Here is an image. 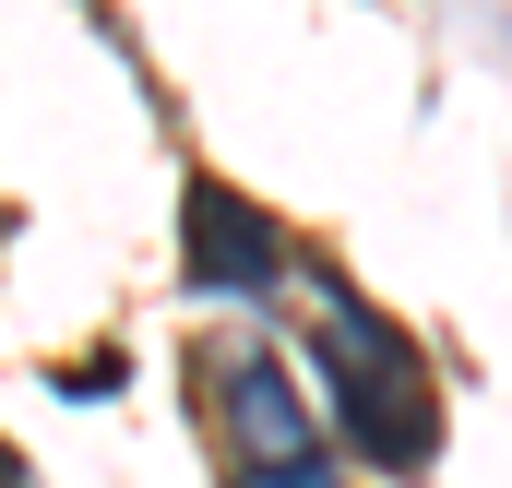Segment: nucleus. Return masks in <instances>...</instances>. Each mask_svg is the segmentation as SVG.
<instances>
[{
    "instance_id": "1",
    "label": "nucleus",
    "mask_w": 512,
    "mask_h": 488,
    "mask_svg": "<svg viewBox=\"0 0 512 488\" xmlns=\"http://www.w3.org/2000/svg\"><path fill=\"white\" fill-rule=\"evenodd\" d=\"M322 381L346 405V441L382 477H417L441 453V381H429V358L393 334L370 298H346V286H322Z\"/></svg>"
},
{
    "instance_id": "2",
    "label": "nucleus",
    "mask_w": 512,
    "mask_h": 488,
    "mask_svg": "<svg viewBox=\"0 0 512 488\" xmlns=\"http://www.w3.org/2000/svg\"><path fill=\"white\" fill-rule=\"evenodd\" d=\"M179 250H191V286H203V298H262V286L286 274L274 215H251L227 179H191V191H179Z\"/></svg>"
},
{
    "instance_id": "3",
    "label": "nucleus",
    "mask_w": 512,
    "mask_h": 488,
    "mask_svg": "<svg viewBox=\"0 0 512 488\" xmlns=\"http://www.w3.org/2000/svg\"><path fill=\"white\" fill-rule=\"evenodd\" d=\"M227 429H239V477L334 465V453H322V429H310V405H298V381H286L274 358H239V369H227Z\"/></svg>"
},
{
    "instance_id": "4",
    "label": "nucleus",
    "mask_w": 512,
    "mask_h": 488,
    "mask_svg": "<svg viewBox=\"0 0 512 488\" xmlns=\"http://www.w3.org/2000/svg\"><path fill=\"white\" fill-rule=\"evenodd\" d=\"M239 488H346L334 465H298V477H239Z\"/></svg>"
},
{
    "instance_id": "5",
    "label": "nucleus",
    "mask_w": 512,
    "mask_h": 488,
    "mask_svg": "<svg viewBox=\"0 0 512 488\" xmlns=\"http://www.w3.org/2000/svg\"><path fill=\"white\" fill-rule=\"evenodd\" d=\"M0 488H36V477H24V453H12V441H0Z\"/></svg>"
}]
</instances>
